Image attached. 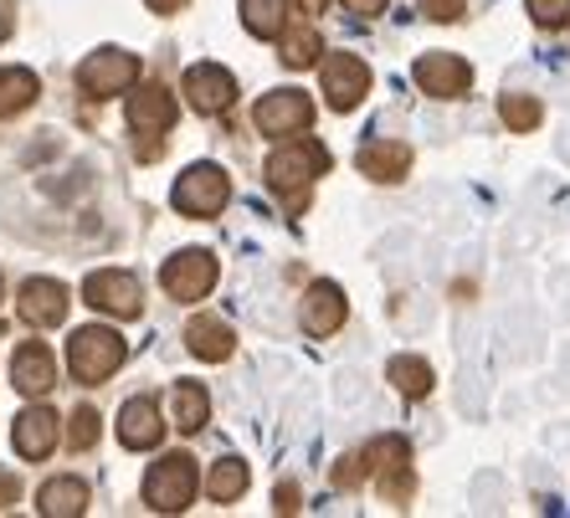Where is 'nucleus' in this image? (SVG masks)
<instances>
[{
  "label": "nucleus",
  "mask_w": 570,
  "mask_h": 518,
  "mask_svg": "<svg viewBox=\"0 0 570 518\" xmlns=\"http://www.w3.org/2000/svg\"><path fill=\"white\" fill-rule=\"evenodd\" d=\"M67 365H72V375H78L82 386H104L108 375L124 365V339L114 329H78L72 339H67Z\"/></svg>",
  "instance_id": "f257e3e1"
},
{
  "label": "nucleus",
  "mask_w": 570,
  "mask_h": 518,
  "mask_svg": "<svg viewBox=\"0 0 570 518\" xmlns=\"http://www.w3.org/2000/svg\"><path fill=\"white\" fill-rule=\"evenodd\" d=\"M324 170H330V155L318 145H308V139H293V145H283L278 155L267 160V180H273L278 196H288V206H304L308 180Z\"/></svg>",
  "instance_id": "f03ea898"
},
{
  "label": "nucleus",
  "mask_w": 570,
  "mask_h": 518,
  "mask_svg": "<svg viewBox=\"0 0 570 518\" xmlns=\"http://www.w3.org/2000/svg\"><path fill=\"white\" fill-rule=\"evenodd\" d=\"M196 488H200V478H196V462H190L186 452L159 457L145 478V504L155 508V514H180V508H190Z\"/></svg>",
  "instance_id": "7ed1b4c3"
},
{
  "label": "nucleus",
  "mask_w": 570,
  "mask_h": 518,
  "mask_svg": "<svg viewBox=\"0 0 570 518\" xmlns=\"http://www.w3.org/2000/svg\"><path fill=\"white\" fill-rule=\"evenodd\" d=\"M134 82H139V57L119 52V47H104V52H94L88 62L78 67V88H82L88 98L129 93Z\"/></svg>",
  "instance_id": "20e7f679"
},
{
  "label": "nucleus",
  "mask_w": 570,
  "mask_h": 518,
  "mask_svg": "<svg viewBox=\"0 0 570 518\" xmlns=\"http://www.w3.org/2000/svg\"><path fill=\"white\" fill-rule=\"evenodd\" d=\"M82 298L94 308H104V313H114V319H139V308H145L139 278H134V272H119V267L94 272V278L82 282Z\"/></svg>",
  "instance_id": "39448f33"
},
{
  "label": "nucleus",
  "mask_w": 570,
  "mask_h": 518,
  "mask_svg": "<svg viewBox=\"0 0 570 518\" xmlns=\"http://www.w3.org/2000/svg\"><path fill=\"white\" fill-rule=\"evenodd\" d=\"M159 282H165V292H170L175 303H196V298H206L216 282V257L200 252V247L175 252L170 262H165V272H159Z\"/></svg>",
  "instance_id": "423d86ee"
},
{
  "label": "nucleus",
  "mask_w": 570,
  "mask_h": 518,
  "mask_svg": "<svg viewBox=\"0 0 570 518\" xmlns=\"http://www.w3.org/2000/svg\"><path fill=\"white\" fill-rule=\"evenodd\" d=\"M226 196H232V186H226V175L216 165H190L175 180V211L186 216H216L226 206Z\"/></svg>",
  "instance_id": "0eeeda50"
},
{
  "label": "nucleus",
  "mask_w": 570,
  "mask_h": 518,
  "mask_svg": "<svg viewBox=\"0 0 570 518\" xmlns=\"http://www.w3.org/2000/svg\"><path fill=\"white\" fill-rule=\"evenodd\" d=\"M365 88H371V67L360 62L355 52H330L324 57V98H330V108H355L360 98H365Z\"/></svg>",
  "instance_id": "6e6552de"
},
{
  "label": "nucleus",
  "mask_w": 570,
  "mask_h": 518,
  "mask_svg": "<svg viewBox=\"0 0 570 518\" xmlns=\"http://www.w3.org/2000/svg\"><path fill=\"white\" fill-rule=\"evenodd\" d=\"M253 119L263 133H304L308 119H314V103H308L304 93H293V88H283V93H267L263 103L253 108Z\"/></svg>",
  "instance_id": "1a4fd4ad"
},
{
  "label": "nucleus",
  "mask_w": 570,
  "mask_h": 518,
  "mask_svg": "<svg viewBox=\"0 0 570 518\" xmlns=\"http://www.w3.org/2000/svg\"><path fill=\"white\" fill-rule=\"evenodd\" d=\"M186 98L200 113H222V108H232V98H237V78L216 62H196L186 72Z\"/></svg>",
  "instance_id": "9d476101"
},
{
  "label": "nucleus",
  "mask_w": 570,
  "mask_h": 518,
  "mask_svg": "<svg viewBox=\"0 0 570 518\" xmlns=\"http://www.w3.org/2000/svg\"><path fill=\"white\" fill-rule=\"evenodd\" d=\"M468 82H473V67L463 57H448V52H432L416 62V88L432 98H463Z\"/></svg>",
  "instance_id": "9b49d317"
},
{
  "label": "nucleus",
  "mask_w": 570,
  "mask_h": 518,
  "mask_svg": "<svg viewBox=\"0 0 570 518\" xmlns=\"http://www.w3.org/2000/svg\"><path fill=\"white\" fill-rule=\"evenodd\" d=\"M16 308H21V319L37 323V329H57V323L67 319V288L52 278H31V282H21Z\"/></svg>",
  "instance_id": "f8f14e48"
},
{
  "label": "nucleus",
  "mask_w": 570,
  "mask_h": 518,
  "mask_svg": "<svg viewBox=\"0 0 570 518\" xmlns=\"http://www.w3.org/2000/svg\"><path fill=\"white\" fill-rule=\"evenodd\" d=\"M159 437H165L159 406L149 396H134L119 411V441L129 447V452H149V447H159Z\"/></svg>",
  "instance_id": "ddd939ff"
},
{
  "label": "nucleus",
  "mask_w": 570,
  "mask_h": 518,
  "mask_svg": "<svg viewBox=\"0 0 570 518\" xmlns=\"http://www.w3.org/2000/svg\"><path fill=\"white\" fill-rule=\"evenodd\" d=\"M11 441H16V452L27 457V462H41V457L57 447V416L47 411V406L21 411L16 416V426H11Z\"/></svg>",
  "instance_id": "4468645a"
},
{
  "label": "nucleus",
  "mask_w": 570,
  "mask_h": 518,
  "mask_svg": "<svg viewBox=\"0 0 570 518\" xmlns=\"http://www.w3.org/2000/svg\"><path fill=\"white\" fill-rule=\"evenodd\" d=\"M11 380L16 390H27V396H47L57 386V359L47 345H21L11 359Z\"/></svg>",
  "instance_id": "2eb2a0df"
},
{
  "label": "nucleus",
  "mask_w": 570,
  "mask_h": 518,
  "mask_svg": "<svg viewBox=\"0 0 570 518\" xmlns=\"http://www.w3.org/2000/svg\"><path fill=\"white\" fill-rule=\"evenodd\" d=\"M345 323V292L334 288V282H314L304 298V329L314 333V339H324V333H334Z\"/></svg>",
  "instance_id": "dca6fc26"
},
{
  "label": "nucleus",
  "mask_w": 570,
  "mask_h": 518,
  "mask_svg": "<svg viewBox=\"0 0 570 518\" xmlns=\"http://www.w3.org/2000/svg\"><path fill=\"white\" fill-rule=\"evenodd\" d=\"M129 123H134V133H165L175 123V98L165 93L159 82L139 88V93L129 98Z\"/></svg>",
  "instance_id": "f3484780"
},
{
  "label": "nucleus",
  "mask_w": 570,
  "mask_h": 518,
  "mask_svg": "<svg viewBox=\"0 0 570 518\" xmlns=\"http://www.w3.org/2000/svg\"><path fill=\"white\" fill-rule=\"evenodd\" d=\"M37 508L47 518H78L82 508H88V482L78 478H52L47 488L37 492Z\"/></svg>",
  "instance_id": "a211bd4d"
},
{
  "label": "nucleus",
  "mask_w": 570,
  "mask_h": 518,
  "mask_svg": "<svg viewBox=\"0 0 570 518\" xmlns=\"http://www.w3.org/2000/svg\"><path fill=\"white\" fill-rule=\"evenodd\" d=\"M186 345L196 359H226L232 355V329L222 319H212V313H200V319H190Z\"/></svg>",
  "instance_id": "6ab92c4d"
},
{
  "label": "nucleus",
  "mask_w": 570,
  "mask_h": 518,
  "mask_svg": "<svg viewBox=\"0 0 570 518\" xmlns=\"http://www.w3.org/2000/svg\"><path fill=\"white\" fill-rule=\"evenodd\" d=\"M406 165H412L406 145H391V139H375V145L360 149V170L375 175V180H401V175H406Z\"/></svg>",
  "instance_id": "aec40b11"
},
{
  "label": "nucleus",
  "mask_w": 570,
  "mask_h": 518,
  "mask_svg": "<svg viewBox=\"0 0 570 518\" xmlns=\"http://www.w3.org/2000/svg\"><path fill=\"white\" fill-rule=\"evenodd\" d=\"M37 103V72L27 67H0V119H11L21 108Z\"/></svg>",
  "instance_id": "412c9836"
},
{
  "label": "nucleus",
  "mask_w": 570,
  "mask_h": 518,
  "mask_svg": "<svg viewBox=\"0 0 570 518\" xmlns=\"http://www.w3.org/2000/svg\"><path fill=\"white\" fill-rule=\"evenodd\" d=\"M242 27L253 37H283L288 27V0H242Z\"/></svg>",
  "instance_id": "4be33fe9"
},
{
  "label": "nucleus",
  "mask_w": 570,
  "mask_h": 518,
  "mask_svg": "<svg viewBox=\"0 0 570 518\" xmlns=\"http://www.w3.org/2000/svg\"><path fill=\"white\" fill-rule=\"evenodd\" d=\"M170 416L180 431H200L206 426V416H212V400H206V390L190 386V380H180V386L170 390Z\"/></svg>",
  "instance_id": "5701e85b"
},
{
  "label": "nucleus",
  "mask_w": 570,
  "mask_h": 518,
  "mask_svg": "<svg viewBox=\"0 0 570 518\" xmlns=\"http://www.w3.org/2000/svg\"><path fill=\"white\" fill-rule=\"evenodd\" d=\"M206 492H212V504H232V498H242V492H247V462L222 457V462L212 467V478H206Z\"/></svg>",
  "instance_id": "b1692460"
},
{
  "label": "nucleus",
  "mask_w": 570,
  "mask_h": 518,
  "mask_svg": "<svg viewBox=\"0 0 570 518\" xmlns=\"http://www.w3.org/2000/svg\"><path fill=\"white\" fill-rule=\"evenodd\" d=\"M391 380H396V390H406V396L416 400L432 390V365L416 355H401V359H391Z\"/></svg>",
  "instance_id": "393cba45"
},
{
  "label": "nucleus",
  "mask_w": 570,
  "mask_h": 518,
  "mask_svg": "<svg viewBox=\"0 0 570 518\" xmlns=\"http://www.w3.org/2000/svg\"><path fill=\"white\" fill-rule=\"evenodd\" d=\"M283 62L288 67H308V62H318V37L308 27H298L288 41H283Z\"/></svg>",
  "instance_id": "a878e982"
},
{
  "label": "nucleus",
  "mask_w": 570,
  "mask_h": 518,
  "mask_svg": "<svg viewBox=\"0 0 570 518\" xmlns=\"http://www.w3.org/2000/svg\"><path fill=\"white\" fill-rule=\"evenodd\" d=\"M504 123L509 129H534V123H540V103H534V98H524V93H504Z\"/></svg>",
  "instance_id": "bb28decb"
},
{
  "label": "nucleus",
  "mask_w": 570,
  "mask_h": 518,
  "mask_svg": "<svg viewBox=\"0 0 570 518\" xmlns=\"http://www.w3.org/2000/svg\"><path fill=\"white\" fill-rule=\"evenodd\" d=\"M67 441H72L78 452H88V447L98 441V411H94V406L72 411V421H67Z\"/></svg>",
  "instance_id": "cd10ccee"
},
{
  "label": "nucleus",
  "mask_w": 570,
  "mask_h": 518,
  "mask_svg": "<svg viewBox=\"0 0 570 518\" xmlns=\"http://www.w3.org/2000/svg\"><path fill=\"white\" fill-rule=\"evenodd\" d=\"M530 16L540 27H566L570 21V0H530Z\"/></svg>",
  "instance_id": "c85d7f7f"
},
{
  "label": "nucleus",
  "mask_w": 570,
  "mask_h": 518,
  "mask_svg": "<svg viewBox=\"0 0 570 518\" xmlns=\"http://www.w3.org/2000/svg\"><path fill=\"white\" fill-rule=\"evenodd\" d=\"M422 11L432 16V21H458V16H463V0H422Z\"/></svg>",
  "instance_id": "c756f323"
},
{
  "label": "nucleus",
  "mask_w": 570,
  "mask_h": 518,
  "mask_svg": "<svg viewBox=\"0 0 570 518\" xmlns=\"http://www.w3.org/2000/svg\"><path fill=\"white\" fill-rule=\"evenodd\" d=\"M345 6H350L355 16H381V11H385V0H345Z\"/></svg>",
  "instance_id": "7c9ffc66"
},
{
  "label": "nucleus",
  "mask_w": 570,
  "mask_h": 518,
  "mask_svg": "<svg viewBox=\"0 0 570 518\" xmlns=\"http://www.w3.org/2000/svg\"><path fill=\"white\" fill-rule=\"evenodd\" d=\"M278 508H283V514H293V508H298V488H293V482H288V488H278Z\"/></svg>",
  "instance_id": "2f4dec72"
},
{
  "label": "nucleus",
  "mask_w": 570,
  "mask_h": 518,
  "mask_svg": "<svg viewBox=\"0 0 570 518\" xmlns=\"http://www.w3.org/2000/svg\"><path fill=\"white\" fill-rule=\"evenodd\" d=\"M16 492H21V488H16V478H6V472H0V508L16 504Z\"/></svg>",
  "instance_id": "473e14b6"
},
{
  "label": "nucleus",
  "mask_w": 570,
  "mask_h": 518,
  "mask_svg": "<svg viewBox=\"0 0 570 518\" xmlns=\"http://www.w3.org/2000/svg\"><path fill=\"white\" fill-rule=\"evenodd\" d=\"M149 11H159V16H175V11H186V0H149Z\"/></svg>",
  "instance_id": "72a5a7b5"
},
{
  "label": "nucleus",
  "mask_w": 570,
  "mask_h": 518,
  "mask_svg": "<svg viewBox=\"0 0 570 518\" xmlns=\"http://www.w3.org/2000/svg\"><path fill=\"white\" fill-rule=\"evenodd\" d=\"M11 37V6H0V41Z\"/></svg>",
  "instance_id": "f704fd0d"
}]
</instances>
